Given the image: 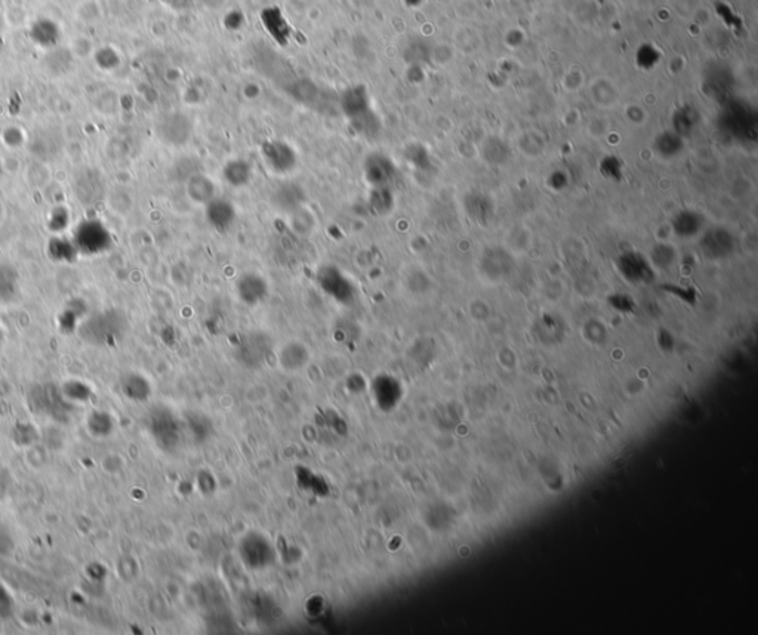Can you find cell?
Listing matches in <instances>:
<instances>
[{"label": "cell", "instance_id": "obj_1", "mask_svg": "<svg viewBox=\"0 0 758 635\" xmlns=\"http://www.w3.org/2000/svg\"><path fill=\"white\" fill-rule=\"evenodd\" d=\"M28 403L34 414L50 418L57 422H65L73 409L60 388L55 384H38L28 392Z\"/></svg>", "mask_w": 758, "mask_h": 635}, {"label": "cell", "instance_id": "obj_2", "mask_svg": "<svg viewBox=\"0 0 758 635\" xmlns=\"http://www.w3.org/2000/svg\"><path fill=\"white\" fill-rule=\"evenodd\" d=\"M125 331V319L117 311H102L86 319L79 328L80 336L94 346H107Z\"/></svg>", "mask_w": 758, "mask_h": 635}, {"label": "cell", "instance_id": "obj_3", "mask_svg": "<svg viewBox=\"0 0 758 635\" xmlns=\"http://www.w3.org/2000/svg\"><path fill=\"white\" fill-rule=\"evenodd\" d=\"M73 242L80 255L98 256L107 252L113 245V237L109 227L101 219H84L76 227Z\"/></svg>", "mask_w": 758, "mask_h": 635}, {"label": "cell", "instance_id": "obj_4", "mask_svg": "<svg viewBox=\"0 0 758 635\" xmlns=\"http://www.w3.org/2000/svg\"><path fill=\"white\" fill-rule=\"evenodd\" d=\"M261 158L275 175H289L298 166L295 148L283 140H268L261 145Z\"/></svg>", "mask_w": 758, "mask_h": 635}, {"label": "cell", "instance_id": "obj_5", "mask_svg": "<svg viewBox=\"0 0 758 635\" xmlns=\"http://www.w3.org/2000/svg\"><path fill=\"white\" fill-rule=\"evenodd\" d=\"M73 194L80 204L91 206L107 196L106 182L98 169L83 167L73 178Z\"/></svg>", "mask_w": 758, "mask_h": 635}, {"label": "cell", "instance_id": "obj_6", "mask_svg": "<svg viewBox=\"0 0 758 635\" xmlns=\"http://www.w3.org/2000/svg\"><path fill=\"white\" fill-rule=\"evenodd\" d=\"M316 279L324 294L336 301H348L356 292L351 279L336 265H322L316 272Z\"/></svg>", "mask_w": 758, "mask_h": 635}, {"label": "cell", "instance_id": "obj_7", "mask_svg": "<svg viewBox=\"0 0 758 635\" xmlns=\"http://www.w3.org/2000/svg\"><path fill=\"white\" fill-rule=\"evenodd\" d=\"M363 175L370 188L391 187L399 175V169L384 153H370L363 163Z\"/></svg>", "mask_w": 758, "mask_h": 635}, {"label": "cell", "instance_id": "obj_8", "mask_svg": "<svg viewBox=\"0 0 758 635\" xmlns=\"http://www.w3.org/2000/svg\"><path fill=\"white\" fill-rule=\"evenodd\" d=\"M268 282L260 272L246 271L236 280V294L248 305H258L268 297Z\"/></svg>", "mask_w": 758, "mask_h": 635}, {"label": "cell", "instance_id": "obj_9", "mask_svg": "<svg viewBox=\"0 0 758 635\" xmlns=\"http://www.w3.org/2000/svg\"><path fill=\"white\" fill-rule=\"evenodd\" d=\"M339 106L348 122L373 110L372 98L365 84H353L341 94Z\"/></svg>", "mask_w": 758, "mask_h": 635}, {"label": "cell", "instance_id": "obj_10", "mask_svg": "<svg viewBox=\"0 0 758 635\" xmlns=\"http://www.w3.org/2000/svg\"><path fill=\"white\" fill-rule=\"evenodd\" d=\"M204 218L216 233H227L237 219L236 206L224 197H216L204 206Z\"/></svg>", "mask_w": 758, "mask_h": 635}, {"label": "cell", "instance_id": "obj_11", "mask_svg": "<svg viewBox=\"0 0 758 635\" xmlns=\"http://www.w3.org/2000/svg\"><path fill=\"white\" fill-rule=\"evenodd\" d=\"M158 132L163 143L169 145H182L192 133V123L184 114L172 113L160 120Z\"/></svg>", "mask_w": 758, "mask_h": 635}, {"label": "cell", "instance_id": "obj_12", "mask_svg": "<svg viewBox=\"0 0 758 635\" xmlns=\"http://www.w3.org/2000/svg\"><path fill=\"white\" fill-rule=\"evenodd\" d=\"M260 20L271 39L279 46H286L292 38V27L279 6H267L261 11Z\"/></svg>", "mask_w": 758, "mask_h": 635}, {"label": "cell", "instance_id": "obj_13", "mask_svg": "<svg viewBox=\"0 0 758 635\" xmlns=\"http://www.w3.org/2000/svg\"><path fill=\"white\" fill-rule=\"evenodd\" d=\"M185 196L193 204L204 208L209 201L218 197V188L211 177L194 172L185 181Z\"/></svg>", "mask_w": 758, "mask_h": 635}, {"label": "cell", "instance_id": "obj_14", "mask_svg": "<svg viewBox=\"0 0 758 635\" xmlns=\"http://www.w3.org/2000/svg\"><path fill=\"white\" fill-rule=\"evenodd\" d=\"M28 34L34 45H38L43 49H54L61 40L62 30L60 24L53 18L42 16V18H38L31 23Z\"/></svg>", "mask_w": 758, "mask_h": 635}, {"label": "cell", "instance_id": "obj_15", "mask_svg": "<svg viewBox=\"0 0 758 635\" xmlns=\"http://www.w3.org/2000/svg\"><path fill=\"white\" fill-rule=\"evenodd\" d=\"M28 150L33 154L34 160L48 163L58 156V153L61 151V140L54 132L42 131L38 135H34V138L28 144Z\"/></svg>", "mask_w": 758, "mask_h": 635}, {"label": "cell", "instance_id": "obj_16", "mask_svg": "<svg viewBox=\"0 0 758 635\" xmlns=\"http://www.w3.org/2000/svg\"><path fill=\"white\" fill-rule=\"evenodd\" d=\"M253 166L249 160L236 158L222 167V178L233 188H243L253 180Z\"/></svg>", "mask_w": 758, "mask_h": 635}, {"label": "cell", "instance_id": "obj_17", "mask_svg": "<svg viewBox=\"0 0 758 635\" xmlns=\"http://www.w3.org/2000/svg\"><path fill=\"white\" fill-rule=\"evenodd\" d=\"M20 292V274L11 264L0 263V304H9Z\"/></svg>", "mask_w": 758, "mask_h": 635}, {"label": "cell", "instance_id": "obj_18", "mask_svg": "<svg viewBox=\"0 0 758 635\" xmlns=\"http://www.w3.org/2000/svg\"><path fill=\"white\" fill-rule=\"evenodd\" d=\"M122 391L129 400L144 402L150 397L151 385L141 373H128L122 380Z\"/></svg>", "mask_w": 758, "mask_h": 635}, {"label": "cell", "instance_id": "obj_19", "mask_svg": "<svg viewBox=\"0 0 758 635\" xmlns=\"http://www.w3.org/2000/svg\"><path fill=\"white\" fill-rule=\"evenodd\" d=\"M308 350L304 344H300V342H290V344L285 346L280 351V365L289 372H297L302 369L308 363Z\"/></svg>", "mask_w": 758, "mask_h": 635}, {"label": "cell", "instance_id": "obj_20", "mask_svg": "<svg viewBox=\"0 0 758 635\" xmlns=\"http://www.w3.org/2000/svg\"><path fill=\"white\" fill-rule=\"evenodd\" d=\"M289 226L295 234L301 237H308L314 233L317 221L314 214L309 211L305 204H302L298 209L289 214Z\"/></svg>", "mask_w": 758, "mask_h": 635}, {"label": "cell", "instance_id": "obj_21", "mask_svg": "<svg viewBox=\"0 0 758 635\" xmlns=\"http://www.w3.org/2000/svg\"><path fill=\"white\" fill-rule=\"evenodd\" d=\"M48 253L53 260L60 263H75L80 255L73 240L54 236L48 245Z\"/></svg>", "mask_w": 758, "mask_h": 635}, {"label": "cell", "instance_id": "obj_22", "mask_svg": "<svg viewBox=\"0 0 758 635\" xmlns=\"http://www.w3.org/2000/svg\"><path fill=\"white\" fill-rule=\"evenodd\" d=\"M86 428L92 437L104 438L109 437L114 430V421L110 414L104 410H94L86 419Z\"/></svg>", "mask_w": 758, "mask_h": 635}, {"label": "cell", "instance_id": "obj_23", "mask_svg": "<svg viewBox=\"0 0 758 635\" xmlns=\"http://www.w3.org/2000/svg\"><path fill=\"white\" fill-rule=\"evenodd\" d=\"M302 194L304 192L298 187V184H286L274 194V200L280 209L290 214L304 204Z\"/></svg>", "mask_w": 758, "mask_h": 635}, {"label": "cell", "instance_id": "obj_24", "mask_svg": "<svg viewBox=\"0 0 758 635\" xmlns=\"http://www.w3.org/2000/svg\"><path fill=\"white\" fill-rule=\"evenodd\" d=\"M369 208L376 215H388L394 209V194L391 187H378L370 188L369 193Z\"/></svg>", "mask_w": 758, "mask_h": 635}, {"label": "cell", "instance_id": "obj_25", "mask_svg": "<svg viewBox=\"0 0 758 635\" xmlns=\"http://www.w3.org/2000/svg\"><path fill=\"white\" fill-rule=\"evenodd\" d=\"M64 397L73 406L89 402L92 397V388L82 380H67L60 385Z\"/></svg>", "mask_w": 758, "mask_h": 635}, {"label": "cell", "instance_id": "obj_26", "mask_svg": "<svg viewBox=\"0 0 758 635\" xmlns=\"http://www.w3.org/2000/svg\"><path fill=\"white\" fill-rule=\"evenodd\" d=\"M73 65V50L54 48L50 49V54L46 57V68L54 76H62Z\"/></svg>", "mask_w": 758, "mask_h": 635}, {"label": "cell", "instance_id": "obj_27", "mask_svg": "<svg viewBox=\"0 0 758 635\" xmlns=\"http://www.w3.org/2000/svg\"><path fill=\"white\" fill-rule=\"evenodd\" d=\"M289 94L292 98L297 99L300 104H304V106H314V102L320 96V91L317 88V84L308 79H300L295 83H292L289 88Z\"/></svg>", "mask_w": 758, "mask_h": 635}, {"label": "cell", "instance_id": "obj_28", "mask_svg": "<svg viewBox=\"0 0 758 635\" xmlns=\"http://www.w3.org/2000/svg\"><path fill=\"white\" fill-rule=\"evenodd\" d=\"M72 212L64 204H57L46 215V228L50 231L53 236H61L67 228L70 227L72 222Z\"/></svg>", "mask_w": 758, "mask_h": 635}, {"label": "cell", "instance_id": "obj_29", "mask_svg": "<svg viewBox=\"0 0 758 635\" xmlns=\"http://www.w3.org/2000/svg\"><path fill=\"white\" fill-rule=\"evenodd\" d=\"M350 128L360 136H365V138H375L381 132V120L372 110L363 116L350 120Z\"/></svg>", "mask_w": 758, "mask_h": 635}, {"label": "cell", "instance_id": "obj_30", "mask_svg": "<svg viewBox=\"0 0 758 635\" xmlns=\"http://www.w3.org/2000/svg\"><path fill=\"white\" fill-rule=\"evenodd\" d=\"M94 61L102 72H114L122 64V57L113 46H101L94 50Z\"/></svg>", "mask_w": 758, "mask_h": 635}, {"label": "cell", "instance_id": "obj_31", "mask_svg": "<svg viewBox=\"0 0 758 635\" xmlns=\"http://www.w3.org/2000/svg\"><path fill=\"white\" fill-rule=\"evenodd\" d=\"M11 437L16 446H21V448H30V446H34L38 443L39 431L34 428V425L28 422H20L12 428Z\"/></svg>", "mask_w": 758, "mask_h": 635}, {"label": "cell", "instance_id": "obj_32", "mask_svg": "<svg viewBox=\"0 0 758 635\" xmlns=\"http://www.w3.org/2000/svg\"><path fill=\"white\" fill-rule=\"evenodd\" d=\"M26 180L33 188H43L50 181V170L48 163L34 160L26 169Z\"/></svg>", "mask_w": 758, "mask_h": 635}, {"label": "cell", "instance_id": "obj_33", "mask_svg": "<svg viewBox=\"0 0 758 635\" xmlns=\"http://www.w3.org/2000/svg\"><path fill=\"white\" fill-rule=\"evenodd\" d=\"M106 201L109 204V208L111 212L117 214V215H125L128 214L131 209H132V204H133V200H132V196L125 192V190H114V192H110L107 196H106Z\"/></svg>", "mask_w": 758, "mask_h": 635}, {"label": "cell", "instance_id": "obj_34", "mask_svg": "<svg viewBox=\"0 0 758 635\" xmlns=\"http://www.w3.org/2000/svg\"><path fill=\"white\" fill-rule=\"evenodd\" d=\"M0 140H2L4 145L9 150H18L27 144V133L23 128L11 125L0 133Z\"/></svg>", "mask_w": 758, "mask_h": 635}, {"label": "cell", "instance_id": "obj_35", "mask_svg": "<svg viewBox=\"0 0 758 635\" xmlns=\"http://www.w3.org/2000/svg\"><path fill=\"white\" fill-rule=\"evenodd\" d=\"M119 107V99H117V95L113 92V91H106L98 95V98L95 99V109L106 114V116H111L116 113Z\"/></svg>", "mask_w": 758, "mask_h": 635}, {"label": "cell", "instance_id": "obj_36", "mask_svg": "<svg viewBox=\"0 0 758 635\" xmlns=\"http://www.w3.org/2000/svg\"><path fill=\"white\" fill-rule=\"evenodd\" d=\"M77 16L84 23L95 21L99 16L97 0H86V2H83L77 11Z\"/></svg>", "mask_w": 758, "mask_h": 635}, {"label": "cell", "instance_id": "obj_37", "mask_svg": "<svg viewBox=\"0 0 758 635\" xmlns=\"http://www.w3.org/2000/svg\"><path fill=\"white\" fill-rule=\"evenodd\" d=\"M12 613H13V598L4 585H0V616H2L4 619H8Z\"/></svg>", "mask_w": 758, "mask_h": 635}, {"label": "cell", "instance_id": "obj_38", "mask_svg": "<svg viewBox=\"0 0 758 635\" xmlns=\"http://www.w3.org/2000/svg\"><path fill=\"white\" fill-rule=\"evenodd\" d=\"M245 21H246L245 15L236 9V11H230L226 15V18H224V26H226V28L230 31H237L245 26Z\"/></svg>", "mask_w": 758, "mask_h": 635}, {"label": "cell", "instance_id": "obj_39", "mask_svg": "<svg viewBox=\"0 0 758 635\" xmlns=\"http://www.w3.org/2000/svg\"><path fill=\"white\" fill-rule=\"evenodd\" d=\"M13 549V541L11 539L9 534L4 529H0V556H8Z\"/></svg>", "mask_w": 758, "mask_h": 635}, {"label": "cell", "instance_id": "obj_40", "mask_svg": "<svg viewBox=\"0 0 758 635\" xmlns=\"http://www.w3.org/2000/svg\"><path fill=\"white\" fill-rule=\"evenodd\" d=\"M167 4L174 9H188L193 6V0H167Z\"/></svg>", "mask_w": 758, "mask_h": 635}, {"label": "cell", "instance_id": "obj_41", "mask_svg": "<svg viewBox=\"0 0 758 635\" xmlns=\"http://www.w3.org/2000/svg\"><path fill=\"white\" fill-rule=\"evenodd\" d=\"M4 342H5V331H4V326L0 324V347L4 346Z\"/></svg>", "mask_w": 758, "mask_h": 635}, {"label": "cell", "instance_id": "obj_42", "mask_svg": "<svg viewBox=\"0 0 758 635\" xmlns=\"http://www.w3.org/2000/svg\"><path fill=\"white\" fill-rule=\"evenodd\" d=\"M5 172H6V170H5V166H4V162H2V160H0V181H2V178H4V175H5Z\"/></svg>", "mask_w": 758, "mask_h": 635}, {"label": "cell", "instance_id": "obj_43", "mask_svg": "<svg viewBox=\"0 0 758 635\" xmlns=\"http://www.w3.org/2000/svg\"><path fill=\"white\" fill-rule=\"evenodd\" d=\"M406 4L410 5V6H415V5L421 4V0H406Z\"/></svg>", "mask_w": 758, "mask_h": 635}, {"label": "cell", "instance_id": "obj_44", "mask_svg": "<svg viewBox=\"0 0 758 635\" xmlns=\"http://www.w3.org/2000/svg\"><path fill=\"white\" fill-rule=\"evenodd\" d=\"M2 28H4V20H2V16H0V33H2Z\"/></svg>", "mask_w": 758, "mask_h": 635}]
</instances>
